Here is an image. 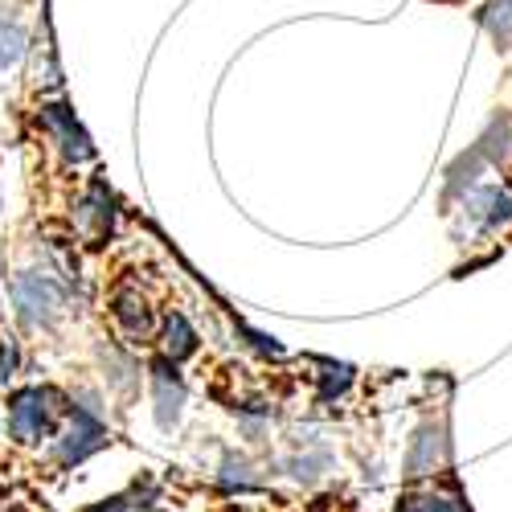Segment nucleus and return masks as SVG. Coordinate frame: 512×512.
Segmentation results:
<instances>
[{"label":"nucleus","instance_id":"obj_1","mask_svg":"<svg viewBox=\"0 0 512 512\" xmlns=\"http://www.w3.org/2000/svg\"><path fill=\"white\" fill-rule=\"evenodd\" d=\"M70 410V402L54 390V386H21L9 394V439L21 447H37V443H54L58 435V418Z\"/></svg>","mask_w":512,"mask_h":512},{"label":"nucleus","instance_id":"obj_2","mask_svg":"<svg viewBox=\"0 0 512 512\" xmlns=\"http://www.w3.org/2000/svg\"><path fill=\"white\" fill-rule=\"evenodd\" d=\"M9 295H13V312L25 328H50L66 312V283L50 271H21Z\"/></svg>","mask_w":512,"mask_h":512},{"label":"nucleus","instance_id":"obj_3","mask_svg":"<svg viewBox=\"0 0 512 512\" xmlns=\"http://www.w3.org/2000/svg\"><path fill=\"white\" fill-rule=\"evenodd\" d=\"M111 443L107 435V422L99 418V406L87 398V402H74L70 398V410H66V431L54 435L50 443V455L62 463V467H78L82 459H91L95 451H103Z\"/></svg>","mask_w":512,"mask_h":512},{"label":"nucleus","instance_id":"obj_4","mask_svg":"<svg viewBox=\"0 0 512 512\" xmlns=\"http://www.w3.org/2000/svg\"><path fill=\"white\" fill-rule=\"evenodd\" d=\"M463 218L480 234L512 226V185H480L463 197Z\"/></svg>","mask_w":512,"mask_h":512},{"label":"nucleus","instance_id":"obj_5","mask_svg":"<svg viewBox=\"0 0 512 512\" xmlns=\"http://www.w3.org/2000/svg\"><path fill=\"white\" fill-rule=\"evenodd\" d=\"M152 402H156L160 431H173V426L181 422V410H185V381H181L173 357H160L152 365Z\"/></svg>","mask_w":512,"mask_h":512},{"label":"nucleus","instance_id":"obj_6","mask_svg":"<svg viewBox=\"0 0 512 512\" xmlns=\"http://www.w3.org/2000/svg\"><path fill=\"white\" fill-rule=\"evenodd\" d=\"M41 123H46L50 140L62 148L66 164H82V160H91V156H95L87 132L78 127V119H74L70 107H62V103H46V107H41Z\"/></svg>","mask_w":512,"mask_h":512},{"label":"nucleus","instance_id":"obj_7","mask_svg":"<svg viewBox=\"0 0 512 512\" xmlns=\"http://www.w3.org/2000/svg\"><path fill=\"white\" fill-rule=\"evenodd\" d=\"M111 320L127 336V345H152V308L140 291H115Z\"/></svg>","mask_w":512,"mask_h":512},{"label":"nucleus","instance_id":"obj_8","mask_svg":"<svg viewBox=\"0 0 512 512\" xmlns=\"http://www.w3.org/2000/svg\"><path fill=\"white\" fill-rule=\"evenodd\" d=\"M443 463H447V439H443V426H435V422L418 426V435L410 439V451H406V476H414V480L435 476Z\"/></svg>","mask_w":512,"mask_h":512},{"label":"nucleus","instance_id":"obj_9","mask_svg":"<svg viewBox=\"0 0 512 512\" xmlns=\"http://www.w3.org/2000/svg\"><path fill=\"white\" fill-rule=\"evenodd\" d=\"M197 328L189 324V316L185 312H168L164 316V328H160V349H164V357H173V361H185V357H193L197 353Z\"/></svg>","mask_w":512,"mask_h":512},{"label":"nucleus","instance_id":"obj_10","mask_svg":"<svg viewBox=\"0 0 512 512\" xmlns=\"http://www.w3.org/2000/svg\"><path fill=\"white\" fill-rule=\"evenodd\" d=\"M25 54H29V33H25V25L0 17V74L13 70V66H21Z\"/></svg>","mask_w":512,"mask_h":512},{"label":"nucleus","instance_id":"obj_11","mask_svg":"<svg viewBox=\"0 0 512 512\" xmlns=\"http://www.w3.org/2000/svg\"><path fill=\"white\" fill-rule=\"evenodd\" d=\"M484 25H488L496 46H508L512 41V0H492L488 13H484Z\"/></svg>","mask_w":512,"mask_h":512},{"label":"nucleus","instance_id":"obj_12","mask_svg":"<svg viewBox=\"0 0 512 512\" xmlns=\"http://www.w3.org/2000/svg\"><path fill=\"white\" fill-rule=\"evenodd\" d=\"M349 386H353V369L349 365H324V373H320V402L340 398Z\"/></svg>","mask_w":512,"mask_h":512},{"label":"nucleus","instance_id":"obj_13","mask_svg":"<svg viewBox=\"0 0 512 512\" xmlns=\"http://www.w3.org/2000/svg\"><path fill=\"white\" fill-rule=\"evenodd\" d=\"M222 484L226 488H259V476H254V467L246 463V459H226L222 463Z\"/></svg>","mask_w":512,"mask_h":512}]
</instances>
